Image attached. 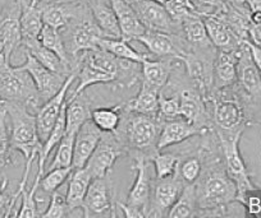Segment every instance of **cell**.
<instances>
[{
  "mask_svg": "<svg viewBox=\"0 0 261 218\" xmlns=\"http://www.w3.org/2000/svg\"><path fill=\"white\" fill-rule=\"evenodd\" d=\"M124 154H127V151L117 135L114 133H104L85 167L92 179L109 176L117 160Z\"/></svg>",
  "mask_w": 261,
  "mask_h": 218,
  "instance_id": "obj_10",
  "label": "cell"
},
{
  "mask_svg": "<svg viewBox=\"0 0 261 218\" xmlns=\"http://www.w3.org/2000/svg\"><path fill=\"white\" fill-rule=\"evenodd\" d=\"M128 2L146 29L180 35V24L170 17L165 6L156 3L154 0H128Z\"/></svg>",
  "mask_w": 261,
  "mask_h": 218,
  "instance_id": "obj_15",
  "label": "cell"
},
{
  "mask_svg": "<svg viewBox=\"0 0 261 218\" xmlns=\"http://www.w3.org/2000/svg\"><path fill=\"white\" fill-rule=\"evenodd\" d=\"M22 0H7L0 9V56L11 61L22 46Z\"/></svg>",
  "mask_w": 261,
  "mask_h": 218,
  "instance_id": "obj_8",
  "label": "cell"
},
{
  "mask_svg": "<svg viewBox=\"0 0 261 218\" xmlns=\"http://www.w3.org/2000/svg\"><path fill=\"white\" fill-rule=\"evenodd\" d=\"M224 2H227V3L232 4V6L234 7H238V8L247 9L248 0H224Z\"/></svg>",
  "mask_w": 261,
  "mask_h": 218,
  "instance_id": "obj_49",
  "label": "cell"
},
{
  "mask_svg": "<svg viewBox=\"0 0 261 218\" xmlns=\"http://www.w3.org/2000/svg\"><path fill=\"white\" fill-rule=\"evenodd\" d=\"M174 94L179 95L180 117L201 130L202 135L213 130L206 100L192 82L190 86L178 88Z\"/></svg>",
  "mask_w": 261,
  "mask_h": 218,
  "instance_id": "obj_12",
  "label": "cell"
},
{
  "mask_svg": "<svg viewBox=\"0 0 261 218\" xmlns=\"http://www.w3.org/2000/svg\"><path fill=\"white\" fill-rule=\"evenodd\" d=\"M72 170H73L72 167H58V169L47 170L46 174L42 175L40 180V190L45 194L51 195L69 179Z\"/></svg>",
  "mask_w": 261,
  "mask_h": 218,
  "instance_id": "obj_39",
  "label": "cell"
},
{
  "mask_svg": "<svg viewBox=\"0 0 261 218\" xmlns=\"http://www.w3.org/2000/svg\"><path fill=\"white\" fill-rule=\"evenodd\" d=\"M165 8H167L170 17H172L177 23H179V22L182 21V19H185L186 17L192 16V14H199L197 11H196L195 6H193L192 0H169V2L165 4Z\"/></svg>",
  "mask_w": 261,
  "mask_h": 218,
  "instance_id": "obj_43",
  "label": "cell"
},
{
  "mask_svg": "<svg viewBox=\"0 0 261 218\" xmlns=\"http://www.w3.org/2000/svg\"><path fill=\"white\" fill-rule=\"evenodd\" d=\"M154 2H156V3L163 4V6H165V4H167L168 2H169V0H154Z\"/></svg>",
  "mask_w": 261,
  "mask_h": 218,
  "instance_id": "obj_53",
  "label": "cell"
},
{
  "mask_svg": "<svg viewBox=\"0 0 261 218\" xmlns=\"http://www.w3.org/2000/svg\"><path fill=\"white\" fill-rule=\"evenodd\" d=\"M237 87L245 99L247 107L261 105V73L251 57L245 40L238 49Z\"/></svg>",
  "mask_w": 261,
  "mask_h": 218,
  "instance_id": "obj_9",
  "label": "cell"
},
{
  "mask_svg": "<svg viewBox=\"0 0 261 218\" xmlns=\"http://www.w3.org/2000/svg\"><path fill=\"white\" fill-rule=\"evenodd\" d=\"M60 32L64 39L68 54L73 59L74 67H76V59L82 52L100 49V41L104 39L101 31L92 18L89 3L82 6L77 16L72 19L67 28Z\"/></svg>",
  "mask_w": 261,
  "mask_h": 218,
  "instance_id": "obj_5",
  "label": "cell"
},
{
  "mask_svg": "<svg viewBox=\"0 0 261 218\" xmlns=\"http://www.w3.org/2000/svg\"><path fill=\"white\" fill-rule=\"evenodd\" d=\"M39 41L41 42L45 47H47L49 50L54 51L60 59L64 60L65 63H68L69 65H72L73 70H76L73 59H72L71 55L68 54V50H67L64 44V39H63V35L59 29L47 26V24H44L41 32H40Z\"/></svg>",
  "mask_w": 261,
  "mask_h": 218,
  "instance_id": "obj_33",
  "label": "cell"
},
{
  "mask_svg": "<svg viewBox=\"0 0 261 218\" xmlns=\"http://www.w3.org/2000/svg\"><path fill=\"white\" fill-rule=\"evenodd\" d=\"M201 148L204 167L196 185L197 194V217L200 215H223L229 204L237 202V185L230 179L223 164L222 152L218 154L212 148V140L202 135Z\"/></svg>",
  "mask_w": 261,
  "mask_h": 218,
  "instance_id": "obj_1",
  "label": "cell"
},
{
  "mask_svg": "<svg viewBox=\"0 0 261 218\" xmlns=\"http://www.w3.org/2000/svg\"><path fill=\"white\" fill-rule=\"evenodd\" d=\"M115 205H117V207L119 208L120 210H122L123 214H124V217H127V218H144V217H146V214H145L144 210H141L140 208L132 207V205L127 204V203L117 202V203H115Z\"/></svg>",
  "mask_w": 261,
  "mask_h": 218,
  "instance_id": "obj_46",
  "label": "cell"
},
{
  "mask_svg": "<svg viewBox=\"0 0 261 218\" xmlns=\"http://www.w3.org/2000/svg\"><path fill=\"white\" fill-rule=\"evenodd\" d=\"M100 49L110 52L119 59L130 60V61L142 64L145 60L150 59L149 52H140L130 46L129 42L123 39H101L100 41Z\"/></svg>",
  "mask_w": 261,
  "mask_h": 218,
  "instance_id": "obj_32",
  "label": "cell"
},
{
  "mask_svg": "<svg viewBox=\"0 0 261 218\" xmlns=\"http://www.w3.org/2000/svg\"><path fill=\"white\" fill-rule=\"evenodd\" d=\"M119 22L120 36L128 42L137 41L147 31L128 0H110Z\"/></svg>",
  "mask_w": 261,
  "mask_h": 218,
  "instance_id": "obj_21",
  "label": "cell"
},
{
  "mask_svg": "<svg viewBox=\"0 0 261 218\" xmlns=\"http://www.w3.org/2000/svg\"><path fill=\"white\" fill-rule=\"evenodd\" d=\"M58 2H63V3H72V4L89 3V0H58Z\"/></svg>",
  "mask_w": 261,
  "mask_h": 218,
  "instance_id": "obj_51",
  "label": "cell"
},
{
  "mask_svg": "<svg viewBox=\"0 0 261 218\" xmlns=\"http://www.w3.org/2000/svg\"><path fill=\"white\" fill-rule=\"evenodd\" d=\"M132 159H134V170L136 171V179H135L134 185L130 186L125 203L144 210L147 217L150 208V198H151L152 181H154L149 174V167H147L149 160L142 156H135Z\"/></svg>",
  "mask_w": 261,
  "mask_h": 218,
  "instance_id": "obj_18",
  "label": "cell"
},
{
  "mask_svg": "<svg viewBox=\"0 0 261 218\" xmlns=\"http://www.w3.org/2000/svg\"><path fill=\"white\" fill-rule=\"evenodd\" d=\"M89 7L95 23L105 39H122L117 13L110 0H89Z\"/></svg>",
  "mask_w": 261,
  "mask_h": 218,
  "instance_id": "obj_23",
  "label": "cell"
},
{
  "mask_svg": "<svg viewBox=\"0 0 261 218\" xmlns=\"http://www.w3.org/2000/svg\"><path fill=\"white\" fill-rule=\"evenodd\" d=\"M202 135V132L193 127L191 122L185 120L183 117L177 119L165 120L162 122V129H160L159 139H158L156 149L163 151L167 147L175 145L178 143H182L190 138Z\"/></svg>",
  "mask_w": 261,
  "mask_h": 218,
  "instance_id": "obj_20",
  "label": "cell"
},
{
  "mask_svg": "<svg viewBox=\"0 0 261 218\" xmlns=\"http://www.w3.org/2000/svg\"><path fill=\"white\" fill-rule=\"evenodd\" d=\"M160 120H172L180 117V100L179 95L173 94L168 97L164 92L160 91L159 94V115Z\"/></svg>",
  "mask_w": 261,
  "mask_h": 218,
  "instance_id": "obj_42",
  "label": "cell"
},
{
  "mask_svg": "<svg viewBox=\"0 0 261 218\" xmlns=\"http://www.w3.org/2000/svg\"><path fill=\"white\" fill-rule=\"evenodd\" d=\"M0 99L4 102H21L32 109L41 106L39 92L26 70L0 56Z\"/></svg>",
  "mask_w": 261,
  "mask_h": 218,
  "instance_id": "obj_6",
  "label": "cell"
},
{
  "mask_svg": "<svg viewBox=\"0 0 261 218\" xmlns=\"http://www.w3.org/2000/svg\"><path fill=\"white\" fill-rule=\"evenodd\" d=\"M42 174L37 172L35 176L34 184L30 189L24 188L21 192L22 204L18 212L16 213L17 217L19 218H34L37 215H41L39 212V202H37V192L40 189V180H41Z\"/></svg>",
  "mask_w": 261,
  "mask_h": 218,
  "instance_id": "obj_36",
  "label": "cell"
},
{
  "mask_svg": "<svg viewBox=\"0 0 261 218\" xmlns=\"http://www.w3.org/2000/svg\"><path fill=\"white\" fill-rule=\"evenodd\" d=\"M204 167V157H202V148L193 153L188 154L186 159H179V165H178V172L183 179L185 184H195L200 177Z\"/></svg>",
  "mask_w": 261,
  "mask_h": 218,
  "instance_id": "obj_35",
  "label": "cell"
},
{
  "mask_svg": "<svg viewBox=\"0 0 261 218\" xmlns=\"http://www.w3.org/2000/svg\"><path fill=\"white\" fill-rule=\"evenodd\" d=\"M85 91L77 96H67L65 107V133L77 134L80 128L89 119H91L92 109L90 102L84 96Z\"/></svg>",
  "mask_w": 261,
  "mask_h": 218,
  "instance_id": "obj_26",
  "label": "cell"
},
{
  "mask_svg": "<svg viewBox=\"0 0 261 218\" xmlns=\"http://www.w3.org/2000/svg\"><path fill=\"white\" fill-rule=\"evenodd\" d=\"M22 46H23L24 50H27L35 59L39 60L44 67L53 70V72L59 73V74H64V76H69L71 73L76 72V70H73L72 65H69L68 63H65L64 60L60 59L54 51H51V50H49L47 47H45L39 40L24 42Z\"/></svg>",
  "mask_w": 261,
  "mask_h": 218,
  "instance_id": "obj_29",
  "label": "cell"
},
{
  "mask_svg": "<svg viewBox=\"0 0 261 218\" xmlns=\"http://www.w3.org/2000/svg\"><path fill=\"white\" fill-rule=\"evenodd\" d=\"M196 11L201 17L212 16L224 4V0H192Z\"/></svg>",
  "mask_w": 261,
  "mask_h": 218,
  "instance_id": "obj_45",
  "label": "cell"
},
{
  "mask_svg": "<svg viewBox=\"0 0 261 218\" xmlns=\"http://www.w3.org/2000/svg\"><path fill=\"white\" fill-rule=\"evenodd\" d=\"M4 170H6V169L0 167V188L3 186L6 182H8V177H7L6 174H4Z\"/></svg>",
  "mask_w": 261,
  "mask_h": 218,
  "instance_id": "obj_50",
  "label": "cell"
},
{
  "mask_svg": "<svg viewBox=\"0 0 261 218\" xmlns=\"http://www.w3.org/2000/svg\"><path fill=\"white\" fill-rule=\"evenodd\" d=\"M69 214L68 204H67V188L63 189L62 186L55 190L50 195V202L45 208V212L41 213L44 218H62Z\"/></svg>",
  "mask_w": 261,
  "mask_h": 218,
  "instance_id": "obj_41",
  "label": "cell"
},
{
  "mask_svg": "<svg viewBox=\"0 0 261 218\" xmlns=\"http://www.w3.org/2000/svg\"><path fill=\"white\" fill-rule=\"evenodd\" d=\"M42 0H30V4H31V6H37V4L39 3H41Z\"/></svg>",
  "mask_w": 261,
  "mask_h": 218,
  "instance_id": "obj_52",
  "label": "cell"
},
{
  "mask_svg": "<svg viewBox=\"0 0 261 218\" xmlns=\"http://www.w3.org/2000/svg\"><path fill=\"white\" fill-rule=\"evenodd\" d=\"M74 138H76V134H67L65 133L63 139L57 145V153H55L54 159H53L51 164L47 167V170L58 169V167H72L74 151Z\"/></svg>",
  "mask_w": 261,
  "mask_h": 218,
  "instance_id": "obj_38",
  "label": "cell"
},
{
  "mask_svg": "<svg viewBox=\"0 0 261 218\" xmlns=\"http://www.w3.org/2000/svg\"><path fill=\"white\" fill-rule=\"evenodd\" d=\"M18 197L9 188V181L0 188V218L13 215L12 210L16 207Z\"/></svg>",
  "mask_w": 261,
  "mask_h": 218,
  "instance_id": "obj_44",
  "label": "cell"
},
{
  "mask_svg": "<svg viewBox=\"0 0 261 218\" xmlns=\"http://www.w3.org/2000/svg\"><path fill=\"white\" fill-rule=\"evenodd\" d=\"M179 159V154L162 153L160 151L155 152L151 159H150L155 166V177L156 179H164V177L172 176L177 171Z\"/></svg>",
  "mask_w": 261,
  "mask_h": 218,
  "instance_id": "obj_40",
  "label": "cell"
},
{
  "mask_svg": "<svg viewBox=\"0 0 261 218\" xmlns=\"http://www.w3.org/2000/svg\"><path fill=\"white\" fill-rule=\"evenodd\" d=\"M8 119L11 121V144L13 151L23 154L24 161L30 157H39L42 143L39 138L36 115L30 107L21 102H4Z\"/></svg>",
  "mask_w": 261,
  "mask_h": 218,
  "instance_id": "obj_4",
  "label": "cell"
},
{
  "mask_svg": "<svg viewBox=\"0 0 261 218\" xmlns=\"http://www.w3.org/2000/svg\"><path fill=\"white\" fill-rule=\"evenodd\" d=\"M218 137V135H217ZM241 135L234 137H218L219 140L220 152H222L223 164L230 179L237 185V202L246 204V198L250 192L255 190V186L251 182L247 167L240 152Z\"/></svg>",
  "mask_w": 261,
  "mask_h": 218,
  "instance_id": "obj_7",
  "label": "cell"
},
{
  "mask_svg": "<svg viewBox=\"0 0 261 218\" xmlns=\"http://www.w3.org/2000/svg\"><path fill=\"white\" fill-rule=\"evenodd\" d=\"M159 94L160 91L141 81V86H140L136 96L130 99L129 101L123 102V107L128 111L158 117L159 115Z\"/></svg>",
  "mask_w": 261,
  "mask_h": 218,
  "instance_id": "obj_28",
  "label": "cell"
},
{
  "mask_svg": "<svg viewBox=\"0 0 261 218\" xmlns=\"http://www.w3.org/2000/svg\"><path fill=\"white\" fill-rule=\"evenodd\" d=\"M199 204H197V194H196L195 184H186L182 193L175 200L174 204L168 212L169 218H187L197 215Z\"/></svg>",
  "mask_w": 261,
  "mask_h": 218,
  "instance_id": "obj_31",
  "label": "cell"
},
{
  "mask_svg": "<svg viewBox=\"0 0 261 218\" xmlns=\"http://www.w3.org/2000/svg\"><path fill=\"white\" fill-rule=\"evenodd\" d=\"M206 27L207 35L217 50L230 51L240 47L241 40L234 35V32L229 28L227 23L220 17L212 14V16L202 17Z\"/></svg>",
  "mask_w": 261,
  "mask_h": 218,
  "instance_id": "obj_24",
  "label": "cell"
},
{
  "mask_svg": "<svg viewBox=\"0 0 261 218\" xmlns=\"http://www.w3.org/2000/svg\"><path fill=\"white\" fill-rule=\"evenodd\" d=\"M160 129L162 120L159 117L128 111L122 104V120L114 134L124 145L127 154L150 160L158 152L156 144Z\"/></svg>",
  "mask_w": 261,
  "mask_h": 218,
  "instance_id": "obj_3",
  "label": "cell"
},
{
  "mask_svg": "<svg viewBox=\"0 0 261 218\" xmlns=\"http://www.w3.org/2000/svg\"><path fill=\"white\" fill-rule=\"evenodd\" d=\"M185 181L177 171L172 176L164 179H156L152 181L151 198H150V208L147 217H163L167 215L172 205L182 193L185 188Z\"/></svg>",
  "mask_w": 261,
  "mask_h": 218,
  "instance_id": "obj_13",
  "label": "cell"
},
{
  "mask_svg": "<svg viewBox=\"0 0 261 218\" xmlns=\"http://www.w3.org/2000/svg\"><path fill=\"white\" fill-rule=\"evenodd\" d=\"M248 40L261 47V24H251L248 28Z\"/></svg>",
  "mask_w": 261,
  "mask_h": 218,
  "instance_id": "obj_48",
  "label": "cell"
},
{
  "mask_svg": "<svg viewBox=\"0 0 261 218\" xmlns=\"http://www.w3.org/2000/svg\"><path fill=\"white\" fill-rule=\"evenodd\" d=\"M104 132L95 125L91 119L87 120L80 130L77 132L74 138V151H73V162L72 169H82L86 166L90 156L95 151L96 145L101 140Z\"/></svg>",
  "mask_w": 261,
  "mask_h": 218,
  "instance_id": "obj_19",
  "label": "cell"
},
{
  "mask_svg": "<svg viewBox=\"0 0 261 218\" xmlns=\"http://www.w3.org/2000/svg\"><path fill=\"white\" fill-rule=\"evenodd\" d=\"M77 79V70L71 73L64 82L63 87L57 95L47 100L46 102L41 105L36 111V124H37V133H39V138L41 143L49 137L50 132L54 128L55 122H57L58 117H59L60 112H62L63 106H64L65 101H67V96H68V91L71 87L73 86L74 82Z\"/></svg>",
  "mask_w": 261,
  "mask_h": 218,
  "instance_id": "obj_16",
  "label": "cell"
},
{
  "mask_svg": "<svg viewBox=\"0 0 261 218\" xmlns=\"http://www.w3.org/2000/svg\"><path fill=\"white\" fill-rule=\"evenodd\" d=\"M137 42H141L151 56L162 57V59L164 57L178 59L182 55L190 52V47L180 35L147 29L141 37L137 39Z\"/></svg>",
  "mask_w": 261,
  "mask_h": 218,
  "instance_id": "obj_17",
  "label": "cell"
},
{
  "mask_svg": "<svg viewBox=\"0 0 261 218\" xmlns=\"http://www.w3.org/2000/svg\"><path fill=\"white\" fill-rule=\"evenodd\" d=\"M114 198V188L109 176L92 179L82 204L84 217H100V215L115 217L117 202Z\"/></svg>",
  "mask_w": 261,
  "mask_h": 218,
  "instance_id": "obj_11",
  "label": "cell"
},
{
  "mask_svg": "<svg viewBox=\"0 0 261 218\" xmlns=\"http://www.w3.org/2000/svg\"><path fill=\"white\" fill-rule=\"evenodd\" d=\"M91 120L104 133H115L122 120V104L114 107H95Z\"/></svg>",
  "mask_w": 261,
  "mask_h": 218,
  "instance_id": "obj_34",
  "label": "cell"
},
{
  "mask_svg": "<svg viewBox=\"0 0 261 218\" xmlns=\"http://www.w3.org/2000/svg\"><path fill=\"white\" fill-rule=\"evenodd\" d=\"M245 42L246 45H247L248 50H250V54H251V57H252L253 63H255V65L258 68V70H260L261 73V47L257 46V45L252 44L248 39L245 40Z\"/></svg>",
  "mask_w": 261,
  "mask_h": 218,
  "instance_id": "obj_47",
  "label": "cell"
},
{
  "mask_svg": "<svg viewBox=\"0 0 261 218\" xmlns=\"http://www.w3.org/2000/svg\"><path fill=\"white\" fill-rule=\"evenodd\" d=\"M8 115L6 109L0 111V167L6 169L7 166L13 164V149L11 144V130H9Z\"/></svg>",
  "mask_w": 261,
  "mask_h": 218,
  "instance_id": "obj_37",
  "label": "cell"
},
{
  "mask_svg": "<svg viewBox=\"0 0 261 218\" xmlns=\"http://www.w3.org/2000/svg\"><path fill=\"white\" fill-rule=\"evenodd\" d=\"M91 180L92 176L86 167L72 170L67 184V204H68L69 214L74 210L82 209V204Z\"/></svg>",
  "mask_w": 261,
  "mask_h": 218,
  "instance_id": "obj_27",
  "label": "cell"
},
{
  "mask_svg": "<svg viewBox=\"0 0 261 218\" xmlns=\"http://www.w3.org/2000/svg\"><path fill=\"white\" fill-rule=\"evenodd\" d=\"M24 54H26V60H24L23 64L18 65V67L26 70L31 76L37 92H39L40 102L42 105L60 91L68 76L59 74V73L47 69L39 60L35 59L27 50H24Z\"/></svg>",
  "mask_w": 261,
  "mask_h": 218,
  "instance_id": "obj_14",
  "label": "cell"
},
{
  "mask_svg": "<svg viewBox=\"0 0 261 218\" xmlns=\"http://www.w3.org/2000/svg\"><path fill=\"white\" fill-rule=\"evenodd\" d=\"M42 27H44V21H42L41 8L39 6H31L30 0H22V45L24 42L39 40Z\"/></svg>",
  "mask_w": 261,
  "mask_h": 218,
  "instance_id": "obj_30",
  "label": "cell"
},
{
  "mask_svg": "<svg viewBox=\"0 0 261 218\" xmlns=\"http://www.w3.org/2000/svg\"><path fill=\"white\" fill-rule=\"evenodd\" d=\"M173 57H164L162 60L147 59L141 64V81L158 91H163L174 72Z\"/></svg>",
  "mask_w": 261,
  "mask_h": 218,
  "instance_id": "obj_25",
  "label": "cell"
},
{
  "mask_svg": "<svg viewBox=\"0 0 261 218\" xmlns=\"http://www.w3.org/2000/svg\"><path fill=\"white\" fill-rule=\"evenodd\" d=\"M206 104L213 130L218 137L242 135L246 127L252 124L247 104L237 84L213 91Z\"/></svg>",
  "mask_w": 261,
  "mask_h": 218,
  "instance_id": "obj_2",
  "label": "cell"
},
{
  "mask_svg": "<svg viewBox=\"0 0 261 218\" xmlns=\"http://www.w3.org/2000/svg\"><path fill=\"white\" fill-rule=\"evenodd\" d=\"M238 49L230 50V51L218 50L214 60V88L213 91L228 88L237 84Z\"/></svg>",
  "mask_w": 261,
  "mask_h": 218,
  "instance_id": "obj_22",
  "label": "cell"
}]
</instances>
